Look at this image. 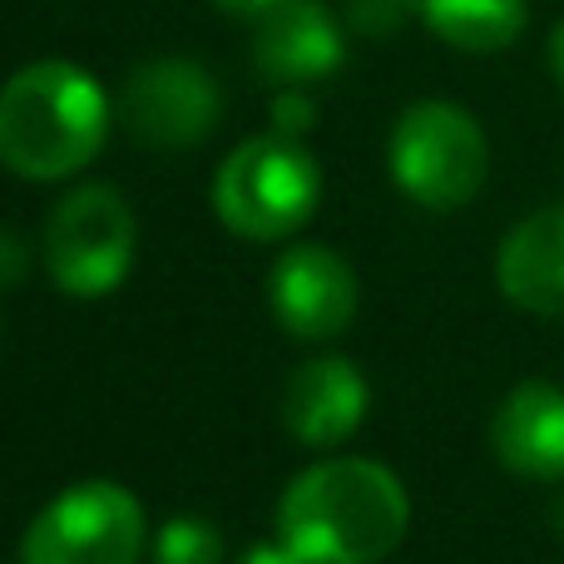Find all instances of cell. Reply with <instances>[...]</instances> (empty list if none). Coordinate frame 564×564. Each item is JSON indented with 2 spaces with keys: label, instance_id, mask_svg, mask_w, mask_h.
Listing matches in <instances>:
<instances>
[{
  "label": "cell",
  "instance_id": "6da1fadb",
  "mask_svg": "<svg viewBox=\"0 0 564 564\" xmlns=\"http://www.w3.org/2000/svg\"><path fill=\"white\" fill-rule=\"evenodd\" d=\"M411 500L401 480L377 460H317L278 506V540L302 564H377L401 545Z\"/></svg>",
  "mask_w": 564,
  "mask_h": 564
},
{
  "label": "cell",
  "instance_id": "7a4b0ae2",
  "mask_svg": "<svg viewBox=\"0 0 564 564\" xmlns=\"http://www.w3.org/2000/svg\"><path fill=\"white\" fill-rule=\"evenodd\" d=\"M109 95L85 65L35 59L0 85V164L15 178L55 184L105 149Z\"/></svg>",
  "mask_w": 564,
  "mask_h": 564
},
{
  "label": "cell",
  "instance_id": "3957f363",
  "mask_svg": "<svg viewBox=\"0 0 564 564\" xmlns=\"http://www.w3.org/2000/svg\"><path fill=\"white\" fill-rule=\"evenodd\" d=\"M322 198L317 159L302 149V139L258 134L243 139L214 174V214L224 228L253 243L292 238Z\"/></svg>",
  "mask_w": 564,
  "mask_h": 564
},
{
  "label": "cell",
  "instance_id": "277c9868",
  "mask_svg": "<svg viewBox=\"0 0 564 564\" xmlns=\"http://www.w3.org/2000/svg\"><path fill=\"white\" fill-rule=\"evenodd\" d=\"M391 178L411 204L431 214L470 204L490 174V144L486 129L451 99H421L391 129Z\"/></svg>",
  "mask_w": 564,
  "mask_h": 564
},
{
  "label": "cell",
  "instance_id": "5b68a950",
  "mask_svg": "<svg viewBox=\"0 0 564 564\" xmlns=\"http://www.w3.org/2000/svg\"><path fill=\"white\" fill-rule=\"evenodd\" d=\"M139 224L124 194L109 184H85L65 194L45 228V268L69 297H109L134 268Z\"/></svg>",
  "mask_w": 564,
  "mask_h": 564
},
{
  "label": "cell",
  "instance_id": "8992f818",
  "mask_svg": "<svg viewBox=\"0 0 564 564\" xmlns=\"http://www.w3.org/2000/svg\"><path fill=\"white\" fill-rule=\"evenodd\" d=\"M144 510L115 480H79L59 490L25 530L20 564H139Z\"/></svg>",
  "mask_w": 564,
  "mask_h": 564
},
{
  "label": "cell",
  "instance_id": "52a82bcc",
  "mask_svg": "<svg viewBox=\"0 0 564 564\" xmlns=\"http://www.w3.org/2000/svg\"><path fill=\"white\" fill-rule=\"evenodd\" d=\"M119 119L149 149L204 144L218 124V85L198 59H149L124 79Z\"/></svg>",
  "mask_w": 564,
  "mask_h": 564
},
{
  "label": "cell",
  "instance_id": "ba28073f",
  "mask_svg": "<svg viewBox=\"0 0 564 564\" xmlns=\"http://www.w3.org/2000/svg\"><path fill=\"white\" fill-rule=\"evenodd\" d=\"M268 302L292 337L327 341L357 317V273L322 243H297L268 273Z\"/></svg>",
  "mask_w": 564,
  "mask_h": 564
},
{
  "label": "cell",
  "instance_id": "9c48e42d",
  "mask_svg": "<svg viewBox=\"0 0 564 564\" xmlns=\"http://www.w3.org/2000/svg\"><path fill=\"white\" fill-rule=\"evenodd\" d=\"M347 59L341 25L322 0H278L253 35V65L268 85L307 89L317 79L337 75Z\"/></svg>",
  "mask_w": 564,
  "mask_h": 564
},
{
  "label": "cell",
  "instance_id": "30bf717a",
  "mask_svg": "<svg viewBox=\"0 0 564 564\" xmlns=\"http://www.w3.org/2000/svg\"><path fill=\"white\" fill-rule=\"evenodd\" d=\"M371 406V391L361 371L347 357H317L307 367L292 371L288 391H282V421L302 446L332 451L361 426Z\"/></svg>",
  "mask_w": 564,
  "mask_h": 564
},
{
  "label": "cell",
  "instance_id": "8fae6325",
  "mask_svg": "<svg viewBox=\"0 0 564 564\" xmlns=\"http://www.w3.org/2000/svg\"><path fill=\"white\" fill-rule=\"evenodd\" d=\"M490 451L525 480H564V391L555 381H520L490 416Z\"/></svg>",
  "mask_w": 564,
  "mask_h": 564
},
{
  "label": "cell",
  "instance_id": "7c38bea8",
  "mask_svg": "<svg viewBox=\"0 0 564 564\" xmlns=\"http://www.w3.org/2000/svg\"><path fill=\"white\" fill-rule=\"evenodd\" d=\"M496 282L516 307L564 317V208L520 218L496 253Z\"/></svg>",
  "mask_w": 564,
  "mask_h": 564
},
{
  "label": "cell",
  "instance_id": "4fadbf2b",
  "mask_svg": "<svg viewBox=\"0 0 564 564\" xmlns=\"http://www.w3.org/2000/svg\"><path fill=\"white\" fill-rule=\"evenodd\" d=\"M421 20L436 40L466 55H496L525 35V0H421Z\"/></svg>",
  "mask_w": 564,
  "mask_h": 564
},
{
  "label": "cell",
  "instance_id": "5bb4252c",
  "mask_svg": "<svg viewBox=\"0 0 564 564\" xmlns=\"http://www.w3.org/2000/svg\"><path fill=\"white\" fill-rule=\"evenodd\" d=\"M149 564H224V535L198 516H174L159 525Z\"/></svg>",
  "mask_w": 564,
  "mask_h": 564
},
{
  "label": "cell",
  "instance_id": "9a60e30c",
  "mask_svg": "<svg viewBox=\"0 0 564 564\" xmlns=\"http://www.w3.org/2000/svg\"><path fill=\"white\" fill-rule=\"evenodd\" d=\"M416 10L421 0H347V25L367 40H397Z\"/></svg>",
  "mask_w": 564,
  "mask_h": 564
},
{
  "label": "cell",
  "instance_id": "2e32d148",
  "mask_svg": "<svg viewBox=\"0 0 564 564\" xmlns=\"http://www.w3.org/2000/svg\"><path fill=\"white\" fill-rule=\"evenodd\" d=\"M312 119H317V109H312L307 89H278L273 95V134L302 139L312 129Z\"/></svg>",
  "mask_w": 564,
  "mask_h": 564
},
{
  "label": "cell",
  "instance_id": "e0dca14e",
  "mask_svg": "<svg viewBox=\"0 0 564 564\" xmlns=\"http://www.w3.org/2000/svg\"><path fill=\"white\" fill-rule=\"evenodd\" d=\"M20 273H25V243L15 228H0V288L20 282Z\"/></svg>",
  "mask_w": 564,
  "mask_h": 564
},
{
  "label": "cell",
  "instance_id": "ac0fdd59",
  "mask_svg": "<svg viewBox=\"0 0 564 564\" xmlns=\"http://www.w3.org/2000/svg\"><path fill=\"white\" fill-rule=\"evenodd\" d=\"M208 6L224 10V15H238V20H263L278 0H208Z\"/></svg>",
  "mask_w": 564,
  "mask_h": 564
},
{
  "label": "cell",
  "instance_id": "d6986e66",
  "mask_svg": "<svg viewBox=\"0 0 564 564\" xmlns=\"http://www.w3.org/2000/svg\"><path fill=\"white\" fill-rule=\"evenodd\" d=\"M238 564H302V560L278 540V545H253V550H243V555H238Z\"/></svg>",
  "mask_w": 564,
  "mask_h": 564
},
{
  "label": "cell",
  "instance_id": "ffe728a7",
  "mask_svg": "<svg viewBox=\"0 0 564 564\" xmlns=\"http://www.w3.org/2000/svg\"><path fill=\"white\" fill-rule=\"evenodd\" d=\"M550 75H555L564 89V20L555 25V35H550Z\"/></svg>",
  "mask_w": 564,
  "mask_h": 564
},
{
  "label": "cell",
  "instance_id": "44dd1931",
  "mask_svg": "<svg viewBox=\"0 0 564 564\" xmlns=\"http://www.w3.org/2000/svg\"><path fill=\"white\" fill-rule=\"evenodd\" d=\"M550 520H555V530H560V535H564V490H560V496H555V506H550Z\"/></svg>",
  "mask_w": 564,
  "mask_h": 564
}]
</instances>
